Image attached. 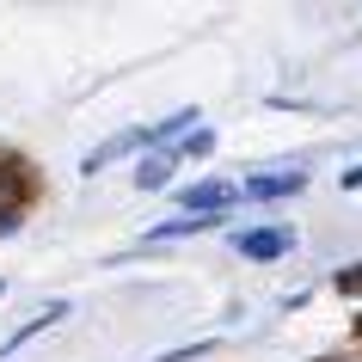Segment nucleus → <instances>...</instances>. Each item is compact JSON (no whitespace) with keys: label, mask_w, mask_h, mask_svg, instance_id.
<instances>
[{"label":"nucleus","mask_w":362,"mask_h":362,"mask_svg":"<svg viewBox=\"0 0 362 362\" xmlns=\"http://www.w3.org/2000/svg\"><path fill=\"white\" fill-rule=\"evenodd\" d=\"M172 166H178L172 153H148V160H141V172H135V185H141V191H153V185H166V178H172Z\"/></svg>","instance_id":"nucleus-3"},{"label":"nucleus","mask_w":362,"mask_h":362,"mask_svg":"<svg viewBox=\"0 0 362 362\" xmlns=\"http://www.w3.org/2000/svg\"><path fill=\"white\" fill-rule=\"evenodd\" d=\"M19 228V203H13V191L0 185V233H13Z\"/></svg>","instance_id":"nucleus-6"},{"label":"nucleus","mask_w":362,"mask_h":362,"mask_svg":"<svg viewBox=\"0 0 362 362\" xmlns=\"http://www.w3.org/2000/svg\"><path fill=\"white\" fill-rule=\"evenodd\" d=\"M233 197H240V185H221V178H209V185H197V191H185V203H191V209H228Z\"/></svg>","instance_id":"nucleus-2"},{"label":"nucleus","mask_w":362,"mask_h":362,"mask_svg":"<svg viewBox=\"0 0 362 362\" xmlns=\"http://www.w3.org/2000/svg\"><path fill=\"white\" fill-rule=\"evenodd\" d=\"M288 246H295V233H288V228H258V233H240V252H246V258H283Z\"/></svg>","instance_id":"nucleus-1"},{"label":"nucleus","mask_w":362,"mask_h":362,"mask_svg":"<svg viewBox=\"0 0 362 362\" xmlns=\"http://www.w3.org/2000/svg\"><path fill=\"white\" fill-rule=\"evenodd\" d=\"M221 215H191V221H166V228H153L148 240H185V233H203V228H215Z\"/></svg>","instance_id":"nucleus-4"},{"label":"nucleus","mask_w":362,"mask_h":362,"mask_svg":"<svg viewBox=\"0 0 362 362\" xmlns=\"http://www.w3.org/2000/svg\"><path fill=\"white\" fill-rule=\"evenodd\" d=\"M295 185H301V178H252L246 191H252V197H288Z\"/></svg>","instance_id":"nucleus-5"}]
</instances>
